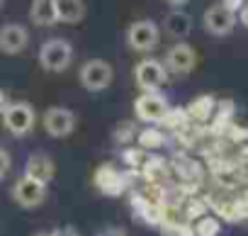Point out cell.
Instances as JSON below:
<instances>
[{
  "instance_id": "30bf717a",
  "label": "cell",
  "mask_w": 248,
  "mask_h": 236,
  "mask_svg": "<svg viewBox=\"0 0 248 236\" xmlns=\"http://www.w3.org/2000/svg\"><path fill=\"white\" fill-rule=\"evenodd\" d=\"M197 66V51L185 44V42H178L173 44L168 51H166V68L173 71V73H190L192 68Z\"/></svg>"
},
{
  "instance_id": "d4e9b609",
  "label": "cell",
  "mask_w": 248,
  "mask_h": 236,
  "mask_svg": "<svg viewBox=\"0 0 248 236\" xmlns=\"http://www.w3.org/2000/svg\"><path fill=\"white\" fill-rule=\"evenodd\" d=\"M221 5L236 15V13H241V10L246 8V0H221Z\"/></svg>"
},
{
  "instance_id": "3957f363",
  "label": "cell",
  "mask_w": 248,
  "mask_h": 236,
  "mask_svg": "<svg viewBox=\"0 0 248 236\" xmlns=\"http://www.w3.org/2000/svg\"><path fill=\"white\" fill-rule=\"evenodd\" d=\"M34 122H37V114H34V107L30 105V102H10L8 107H5V112H3V125H5V129L10 132V134H15V137H25V134H30L32 132V127H34Z\"/></svg>"
},
{
  "instance_id": "83f0119b",
  "label": "cell",
  "mask_w": 248,
  "mask_h": 236,
  "mask_svg": "<svg viewBox=\"0 0 248 236\" xmlns=\"http://www.w3.org/2000/svg\"><path fill=\"white\" fill-rule=\"evenodd\" d=\"M100 236H127V234H124V229H117V226H112V229H105Z\"/></svg>"
},
{
  "instance_id": "7c38bea8",
  "label": "cell",
  "mask_w": 248,
  "mask_h": 236,
  "mask_svg": "<svg viewBox=\"0 0 248 236\" xmlns=\"http://www.w3.org/2000/svg\"><path fill=\"white\" fill-rule=\"evenodd\" d=\"M27 44H30V32H27V27L15 25V22L0 27V51H3V54L15 56V54L25 51Z\"/></svg>"
},
{
  "instance_id": "d6986e66",
  "label": "cell",
  "mask_w": 248,
  "mask_h": 236,
  "mask_svg": "<svg viewBox=\"0 0 248 236\" xmlns=\"http://www.w3.org/2000/svg\"><path fill=\"white\" fill-rule=\"evenodd\" d=\"M192 229H195V236H219L221 221H219V217H214V214H204V217L195 219Z\"/></svg>"
},
{
  "instance_id": "52a82bcc",
  "label": "cell",
  "mask_w": 248,
  "mask_h": 236,
  "mask_svg": "<svg viewBox=\"0 0 248 236\" xmlns=\"http://www.w3.org/2000/svg\"><path fill=\"white\" fill-rule=\"evenodd\" d=\"M13 200L20 207H25V209H34V207H39L46 200V185L34 180V178H30V175H22L13 185Z\"/></svg>"
},
{
  "instance_id": "ffe728a7",
  "label": "cell",
  "mask_w": 248,
  "mask_h": 236,
  "mask_svg": "<svg viewBox=\"0 0 248 236\" xmlns=\"http://www.w3.org/2000/svg\"><path fill=\"white\" fill-rule=\"evenodd\" d=\"M187 122H190V117H187V110L173 107V110H168L166 120H163L161 125H166V127H170V129H183V127H185Z\"/></svg>"
},
{
  "instance_id": "2e32d148",
  "label": "cell",
  "mask_w": 248,
  "mask_h": 236,
  "mask_svg": "<svg viewBox=\"0 0 248 236\" xmlns=\"http://www.w3.org/2000/svg\"><path fill=\"white\" fill-rule=\"evenodd\" d=\"M217 112V100L212 95H200L187 105V117L195 122H209Z\"/></svg>"
},
{
  "instance_id": "ac0fdd59",
  "label": "cell",
  "mask_w": 248,
  "mask_h": 236,
  "mask_svg": "<svg viewBox=\"0 0 248 236\" xmlns=\"http://www.w3.org/2000/svg\"><path fill=\"white\" fill-rule=\"evenodd\" d=\"M137 142H139V146L144 151H156V149H161L166 144V134L161 129H151L149 127V129H141L137 134Z\"/></svg>"
},
{
  "instance_id": "9c48e42d",
  "label": "cell",
  "mask_w": 248,
  "mask_h": 236,
  "mask_svg": "<svg viewBox=\"0 0 248 236\" xmlns=\"http://www.w3.org/2000/svg\"><path fill=\"white\" fill-rule=\"evenodd\" d=\"M202 22H204V30H207L209 34H214V37H226V34H231L233 27H236V15H233L231 10H226L221 3H217V5H212V8L204 10Z\"/></svg>"
},
{
  "instance_id": "5bb4252c",
  "label": "cell",
  "mask_w": 248,
  "mask_h": 236,
  "mask_svg": "<svg viewBox=\"0 0 248 236\" xmlns=\"http://www.w3.org/2000/svg\"><path fill=\"white\" fill-rule=\"evenodd\" d=\"M54 10H56V22L78 25L85 15V3L83 0H54Z\"/></svg>"
},
{
  "instance_id": "4dcf8cb0",
  "label": "cell",
  "mask_w": 248,
  "mask_h": 236,
  "mask_svg": "<svg viewBox=\"0 0 248 236\" xmlns=\"http://www.w3.org/2000/svg\"><path fill=\"white\" fill-rule=\"evenodd\" d=\"M32 236H51V234H46V231H37V234H32Z\"/></svg>"
},
{
  "instance_id": "1f68e13d",
  "label": "cell",
  "mask_w": 248,
  "mask_h": 236,
  "mask_svg": "<svg viewBox=\"0 0 248 236\" xmlns=\"http://www.w3.org/2000/svg\"><path fill=\"white\" fill-rule=\"evenodd\" d=\"M0 5H3V0H0Z\"/></svg>"
},
{
  "instance_id": "cb8c5ba5",
  "label": "cell",
  "mask_w": 248,
  "mask_h": 236,
  "mask_svg": "<svg viewBox=\"0 0 248 236\" xmlns=\"http://www.w3.org/2000/svg\"><path fill=\"white\" fill-rule=\"evenodd\" d=\"M229 137H231L233 142H243V144H246V142H248V129H246V127H231V129H229Z\"/></svg>"
},
{
  "instance_id": "6da1fadb",
  "label": "cell",
  "mask_w": 248,
  "mask_h": 236,
  "mask_svg": "<svg viewBox=\"0 0 248 236\" xmlns=\"http://www.w3.org/2000/svg\"><path fill=\"white\" fill-rule=\"evenodd\" d=\"M170 105L168 100L158 93V90H149V93H141L137 100H134V112L141 122L146 125H161L166 120Z\"/></svg>"
},
{
  "instance_id": "8992f818",
  "label": "cell",
  "mask_w": 248,
  "mask_h": 236,
  "mask_svg": "<svg viewBox=\"0 0 248 236\" xmlns=\"http://www.w3.org/2000/svg\"><path fill=\"white\" fill-rule=\"evenodd\" d=\"M134 80H137V85H139L144 93L158 90V88H163L166 80H168V68H166V63L158 61V59H144V61H139L137 68H134Z\"/></svg>"
},
{
  "instance_id": "e0dca14e",
  "label": "cell",
  "mask_w": 248,
  "mask_h": 236,
  "mask_svg": "<svg viewBox=\"0 0 248 236\" xmlns=\"http://www.w3.org/2000/svg\"><path fill=\"white\" fill-rule=\"evenodd\" d=\"M30 17H32V22H34L37 27H51V25H56L54 0H32Z\"/></svg>"
},
{
  "instance_id": "f1b7e54d",
  "label": "cell",
  "mask_w": 248,
  "mask_h": 236,
  "mask_svg": "<svg viewBox=\"0 0 248 236\" xmlns=\"http://www.w3.org/2000/svg\"><path fill=\"white\" fill-rule=\"evenodd\" d=\"M10 105V100H8V93L5 90H0V114L5 112V107Z\"/></svg>"
},
{
  "instance_id": "4316f807",
  "label": "cell",
  "mask_w": 248,
  "mask_h": 236,
  "mask_svg": "<svg viewBox=\"0 0 248 236\" xmlns=\"http://www.w3.org/2000/svg\"><path fill=\"white\" fill-rule=\"evenodd\" d=\"M238 161H241V166H248V144H241V151H238Z\"/></svg>"
},
{
  "instance_id": "5b68a950",
  "label": "cell",
  "mask_w": 248,
  "mask_h": 236,
  "mask_svg": "<svg viewBox=\"0 0 248 236\" xmlns=\"http://www.w3.org/2000/svg\"><path fill=\"white\" fill-rule=\"evenodd\" d=\"M112 76H114V71H112V66H109L105 59H90V61H85V63L80 66V71H78L80 85H83L85 90H90V93H100V90L109 88Z\"/></svg>"
},
{
  "instance_id": "8fae6325",
  "label": "cell",
  "mask_w": 248,
  "mask_h": 236,
  "mask_svg": "<svg viewBox=\"0 0 248 236\" xmlns=\"http://www.w3.org/2000/svg\"><path fill=\"white\" fill-rule=\"evenodd\" d=\"M93 183H95V188H97L100 192H105V195H122L124 190H127V178H124L114 166H109V163H102V166L95 171Z\"/></svg>"
},
{
  "instance_id": "603a6c76",
  "label": "cell",
  "mask_w": 248,
  "mask_h": 236,
  "mask_svg": "<svg viewBox=\"0 0 248 236\" xmlns=\"http://www.w3.org/2000/svg\"><path fill=\"white\" fill-rule=\"evenodd\" d=\"M10 166H13V161H10V154H8L5 149H0V180H3V178L10 173Z\"/></svg>"
},
{
  "instance_id": "9a60e30c",
  "label": "cell",
  "mask_w": 248,
  "mask_h": 236,
  "mask_svg": "<svg viewBox=\"0 0 248 236\" xmlns=\"http://www.w3.org/2000/svg\"><path fill=\"white\" fill-rule=\"evenodd\" d=\"M190 30H192V17L187 13H183V10H173V13H168L163 17V32L168 37H173V39L187 37Z\"/></svg>"
},
{
  "instance_id": "7a4b0ae2",
  "label": "cell",
  "mask_w": 248,
  "mask_h": 236,
  "mask_svg": "<svg viewBox=\"0 0 248 236\" xmlns=\"http://www.w3.org/2000/svg\"><path fill=\"white\" fill-rule=\"evenodd\" d=\"M71 59H73V49L66 39H49L39 49V63L44 71H51V73L66 71L71 66Z\"/></svg>"
},
{
  "instance_id": "7402d4cb",
  "label": "cell",
  "mask_w": 248,
  "mask_h": 236,
  "mask_svg": "<svg viewBox=\"0 0 248 236\" xmlns=\"http://www.w3.org/2000/svg\"><path fill=\"white\" fill-rule=\"evenodd\" d=\"M144 161H146V151L141 149V146H137V149H124V163L127 166H132V168H139V166H144Z\"/></svg>"
},
{
  "instance_id": "484cf974",
  "label": "cell",
  "mask_w": 248,
  "mask_h": 236,
  "mask_svg": "<svg viewBox=\"0 0 248 236\" xmlns=\"http://www.w3.org/2000/svg\"><path fill=\"white\" fill-rule=\"evenodd\" d=\"M51 236H80L73 226H59V229H54L51 231Z\"/></svg>"
},
{
  "instance_id": "f546056e",
  "label": "cell",
  "mask_w": 248,
  "mask_h": 236,
  "mask_svg": "<svg viewBox=\"0 0 248 236\" xmlns=\"http://www.w3.org/2000/svg\"><path fill=\"white\" fill-rule=\"evenodd\" d=\"M168 5H173V8H183L185 3H190V0H166Z\"/></svg>"
},
{
  "instance_id": "277c9868",
  "label": "cell",
  "mask_w": 248,
  "mask_h": 236,
  "mask_svg": "<svg viewBox=\"0 0 248 236\" xmlns=\"http://www.w3.org/2000/svg\"><path fill=\"white\" fill-rule=\"evenodd\" d=\"M161 42V30L154 20H137L127 27V44L134 51H154Z\"/></svg>"
},
{
  "instance_id": "ba28073f",
  "label": "cell",
  "mask_w": 248,
  "mask_h": 236,
  "mask_svg": "<svg viewBox=\"0 0 248 236\" xmlns=\"http://www.w3.org/2000/svg\"><path fill=\"white\" fill-rule=\"evenodd\" d=\"M44 129L54 139H63L76 129V114L68 107H49L44 112Z\"/></svg>"
},
{
  "instance_id": "4fadbf2b",
  "label": "cell",
  "mask_w": 248,
  "mask_h": 236,
  "mask_svg": "<svg viewBox=\"0 0 248 236\" xmlns=\"http://www.w3.org/2000/svg\"><path fill=\"white\" fill-rule=\"evenodd\" d=\"M54 173H56V166H54L51 156H46V154H32L25 163V175H30L44 185H49L54 180Z\"/></svg>"
},
{
  "instance_id": "44dd1931",
  "label": "cell",
  "mask_w": 248,
  "mask_h": 236,
  "mask_svg": "<svg viewBox=\"0 0 248 236\" xmlns=\"http://www.w3.org/2000/svg\"><path fill=\"white\" fill-rule=\"evenodd\" d=\"M137 134H139V129H137L132 122H122L119 129L114 132V142H117V144H127V142L137 139Z\"/></svg>"
}]
</instances>
